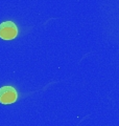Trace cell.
<instances>
[{
  "instance_id": "cell-1",
  "label": "cell",
  "mask_w": 119,
  "mask_h": 126,
  "mask_svg": "<svg viewBox=\"0 0 119 126\" xmlns=\"http://www.w3.org/2000/svg\"><path fill=\"white\" fill-rule=\"evenodd\" d=\"M18 35V27L12 21H4L0 24V38L12 40Z\"/></svg>"
},
{
  "instance_id": "cell-2",
  "label": "cell",
  "mask_w": 119,
  "mask_h": 126,
  "mask_svg": "<svg viewBox=\"0 0 119 126\" xmlns=\"http://www.w3.org/2000/svg\"><path fill=\"white\" fill-rule=\"evenodd\" d=\"M18 98V94L16 89L12 86H3L0 88V103L2 104H12L16 102Z\"/></svg>"
}]
</instances>
